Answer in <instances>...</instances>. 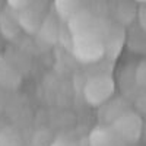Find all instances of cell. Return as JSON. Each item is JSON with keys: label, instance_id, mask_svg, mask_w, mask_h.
<instances>
[{"label": "cell", "instance_id": "30bf717a", "mask_svg": "<svg viewBox=\"0 0 146 146\" xmlns=\"http://www.w3.org/2000/svg\"><path fill=\"white\" fill-rule=\"evenodd\" d=\"M136 105H137V110H139L140 113L146 114V91H145V94L142 96H139V98H137Z\"/></svg>", "mask_w": 146, "mask_h": 146}, {"label": "cell", "instance_id": "9c48e42d", "mask_svg": "<svg viewBox=\"0 0 146 146\" xmlns=\"http://www.w3.org/2000/svg\"><path fill=\"white\" fill-rule=\"evenodd\" d=\"M34 0H7V3L10 5L12 9H16V10H22L28 7L29 5H32Z\"/></svg>", "mask_w": 146, "mask_h": 146}, {"label": "cell", "instance_id": "8992f818", "mask_svg": "<svg viewBox=\"0 0 146 146\" xmlns=\"http://www.w3.org/2000/svg\"><path fill=\"white\" fill-rule=\"evenodd\" d=\"M13 16H10L7 12H2L0 13V31L6 36V38H13L19 32V22L18 19L13 21Z\"/></svg>", "mask_w": 146, "mask_h": 146}, {"label": "cell", "instance_id": "8fae6325", "mask_svg": "<svg viewBox=\"0 0 146 146\" xmlns=\"http://www.w3.org/2000/svg\"><path fill=\"white\" fill-rule=\"evenodd\" d=\"M139 22H140L142 28L146 31V6H143V7L139 10Z\"/></svg>", "mask_w": 146, "mask_h": 146}, {"label": "cell", "instance_id": "52a82bcc", "mask_svg": "<svg viewBox=\"0 0 146 146\" xmlns=\"http://www.w3.org/2000/svg\"><path fill=\"white\" fill-rule=\"evenodd\" d=\"M21 137L19 135L12 130V129H6L5 131L0 133V146H21Z\"/></svg>", "mask_w": 146, "mask_h": 146}, {"label": "cell", "instance_id": "277c9868", "mask_svg": "<svg viewBox=\"0 0 146 146\" xmlns=\"http://www.w3.org/2000/svg\"><path fill=\"white\" fill-rule=\"evenodd\" d=\"M92 146H117L118 143H123L117 133L114 131V129L110 131V130H96L95 133H92Z\"/></svg>", "mask_w": 146, "mask_h": 146}, {"label": "cell", "instance_id": "7c38bea8", "mask_svg": "<svg viewBox=\"0 0 146 146\" xmlns=\"http://www.w3.org/2000/svg\"><path fill=\"white\" fill-rule=\"evenodd\" d=\"M137 2H146V0H137Z\"/></svg>", "mask_w": 146, "mask_h": 146}, {"label": "cell", "instance_id": "ba28073f", "mask_svg": "<svg viewBox=\"0 0 146 146\" xmlns=\"http://www.w3.org/2000/svg\"><path fill=\"white\" fill-rule=\"evenodd\" d=\"M136 82L139 86H142L146 91V60L142 62L136 69Z\"/></svg>", "mask_w": 146, "mask_h": 146}, {"label": "cell", "instance_id": "3957f363", "mask_svg": "<svg viewBox=\"0 0 146 146\" xmlns=\"http://www.w3.org/2000/svg\"><path fill=\"white\" fill-rule=\"evenodd\" d=\"M19 27L25 28V31L28 32H36L41 25V12L35 10L32 5H29L28 7L19 10Z\"/></svg>", "mask_w": 146, "mask_h": 146}, {"label": "cell", "instance_id": "5b68a950", "mask_svg": "<svg viewBox=\"0 0 146 146\" xmlns=\"http://www.w3.org/2000/svg\"><path fill=\"white\" fill-rule=\"evenodd\" d=\"M54 6L63 19H70L80 10V0H54Z\"/></svg>", "mask_w": 146, "mask_h": 146}, {"label": "cell", "instance_id": "7a4b0ae2", "mask_svg": "<svg viewBox=\"0 0 146 146\" xmlns=\"http://www.w3.org/2000/svg\"><path fill=\"white\" fill-rule=\"evenodd\" d=\"M111 92H113V83H111V80H108L105 78L92 79L86 85L88 101L94 105H98V104L107 101V98L111 95Z\"/></svg>", "mask_w": 146, "mask_h": 146}, {"label": "cell", "instance_id": "6da1fadb", "mask_svg": "<svg viewBox=\"0 0 146 146\" xmlns=\"http://www.w3.org/2000/svg\"><path fill=\"white\" fill-rule=\"evenodd\" d=\"M113 129L123 142H136L142 136V120L135 113L127 111L113 121Z\"/></svg>", "mask_w": 146, "mask_h": 146}]
</instances>
